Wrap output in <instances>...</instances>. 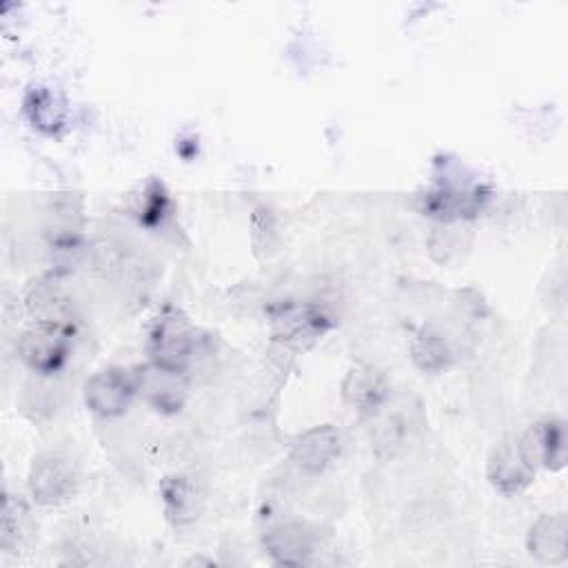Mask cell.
<instances>
[{"label": "cell", "instance_id": "1", "mask_svg": "<svg viewBox=\"0 0 568 568\" xmlns=\"http://www.w3.org/2000/svg\"><path fill=\"white\" fill-rule=\"evenodd\" d=\"M71 333L69 324H44L24 331L18 339V353L22 362L42 375L55 373L64 366L71 351Z\"/></svg>", "mask_w": 568, "mask_h": 568}, {"label": "cell", "instance_id": "2", "mask_svg": "<svg viewBox=\"0 0 568 568\" xmlns=\"http://www.w3.org/2000/svg\"><path fill=\"white\" fill-rule=\"evenodd\" d=\"M133 375L138 390L151 406H155L162 413H175L182 408L189 388L184 368L153 359L151 364L140 366Z\"/></svg>", "mask_w": 568, "mask_h": 568}, {"label": "cell", "instance_id": "3", "mask_svg": "<svg viewBox=\"0 0 568 568\" xmlns=\"http://www.w3.org/2000/svg\"><path fill=\"white\" fill-rule=\"evenodd\" d=\"M135 390L138 386L133 373L124 368H106L87 379L84 402L93 413L102 417H115L129 408Z\"/></svg>", "mask_w": 568, "mask_h": 568}, {"label": "cell", "instance_id": "4", "mask_svg": "<svg viewBox=\"0 0 568 568\" xmlns=\"http://www.w3.org/2000/svg\"><path fill=\"white\" fill-rule=\"evenodd\" d=\"M75 488V470L67 457L44 453L33 459L29 470V493L38 504H58Z\"/></svg>", "mask_w": 568, "mask_h": 568}, {"label": "cell", "instance_id": "5", "mask_svg": "<svg viewBox=\"0 0 568 568\" xmlns=\"http://www.w3.org/2000/svg\"><path fill=\"white\" fill-rule=\"evenodd\" d=\"M271 320L273 335L295 346L313 344L328 331V317L313 304H282Z\"/></svg>", "mask_w": 568, "mask_h": 568}, {"label": "cell", "instance_id": "6", "mask_svg": "<svg viewBox=\"0 0 568 568\" xmlns=\"http://www.w3.org/2000/svg\"><path fill=\"white\" fill-rule=\"evenodd\" d=\"M535 466L521 448V442L510 437L495 446L488 459V477L501 493H519L530 484Z\"/></svg>", "mask_w": 568, "mask_h": 568}, {"label": "cell", "instance_id": "7", "mask_svg": "<svg viewBox=\"0 0 568 568\" xmlns=\"http://www.w3.org/2000/svg\"><path fill=\"white\" fill-rule=\"evenodd\" d=\"M339 453V433L331 426H315L302 433L291 450V459L306 475L322 473Z\"/></svg>", "mask_w": 568, "mask_h": 568}, {"label": "cell", "instance_id": "8", "mask_svg": "<svg viewBox=\"0 0 568 568\" xmlns=\"http://www.w3.org/2000/svg\"><path fill=\"white\" fill-rule=\"evenodd\" d=\"M151 348L155 362L182 368L193 348V331L178 313L162 315L151 335Z\"/></svg>", "mask_w": 568, "mask_h": 568}, {"label": "cell", "instance_id": "9", "mask_svg": "<svg viewBox=\"0 0 568 568\" xmlns=\"http://www.w3.org/2000/svg\"><path fill=\"white\" fill-rule=\"evenodd\" d=\"M317 539V530L306 524H284L264 537V546L277 564L300 566L311 559Z\"/></svg>", "mask_w": 568, "mask_h": 568}, {"label": "cell", "instance_id": "10", "mask_svg": "<svg viewBox=\"0 0 568 568\" xmlns=\"http://www.w3.org/2000/svg\"><path fill=\"white\" fill-rule=\"evenodd\" d=\"M521 442L524 453L532 462V466L539 462L550 470L564 468L566 462V433L564 424L559 419H546L530 428Z\"/></svg>", "mask_w": 568, "mask_h": 568}, {"label": "cell", "instance_id": "11", "mask_svg": "<svg viewBox=\"0 0 568 568\" xmlns=\"http://www.w3.org/2000/svg\"><path fill=\"white\" fill-rule=\"evenodd\" d=\"M568 521L564 515H544L528 532V550L539 561L559 564L566 559Z\"/></svg>", "mask_w": 568, "mask_h": 568}, {"label": "cell", "instance_id": "12", "mask_svg": "<svg viewBox=\"0 0 568 568\" xmlns=\"http://www.w3.org/2000/svg\"><path fill=\"white\" fill-rule=\"evenodd\" d=\"M386 393H388L386 379H384L377 371H373V368H368V366H357V368H353V371L346 375L344 384H342V395H344V399H346L353 408H357V410H362V413L375 410V408L386 399Z\"/></svg>", "mask_w": 568, "mask_h": 568}, {"label": "cell", "instance_id": "13", "mask_svg": "<svg viewBox=\"0 0 568 568\" xmlns=\"http://www.w3.org/2000/svg\"><path fill=\"white\" fill-rule=\"evenodd\" d=\"M160 493L164 499L166 517L178 526L197 519L202 513V495L189 477H166Z\"/></svg>", "mask_w": 568, "mask_h": 568}, {"label": "cell", "instance_id": "14", "mask_svg": "<svg viewBox=\"0 0 568 568\" xmlns=\"http://www.w3.org/2000/svg\"><path fill=\"white\" fill-rule=\"evenodd\" d=\"M29 311L44 324H69L71 326V304L60 293L58 286L40 282L27 295Z\"/></svg>", "mask_w": 568, "mask_h": 568}, {"label": "cell", "instance_id": "15", "mask_svg": "<svg viewBox=\"0 0 568 568\" xmlns=\"http://www.w3.org/2000/svg\"><path fill=\"white\" fill-rule=\"evenodd\" d=\"M24 111H27V118L31 120V124L36 129L44 131V133H55L64 124V104H62V100L44 87L31 89L27 93Z\"/></svg>", "mask_w": 568, "mask_h": 568}, {"label": "cell", "instance_id": "16", "mask_svg": "<svg viewBox=\"0 0 568 568\" xmlns=\"http://www.w3.org/2000/svg\"><path fill=\"white\" fill-rule=\"evenodd\" d=\"M410 353L415 364L426 373H437L448 364V348L439 333H435L430 326H424L415 333L410 342Z\"/></svg>", "mask_w": 568, "mask_h": 568}, {"label": "cell", "instance_id": "17", "mask_svg": "<svg viewBox=\"0 0 568 568\" xmlns=\"http://www.w3.org/2000/svg\"><path fill=\"white\" fill-rule=\"evenodd\" d=\"M27 515V508L22 501H13L11 497L4 499V510H2V548H9L11 541L20 535L18 530L22 528V519Z\"/></svg>", "mask_w": 568, "mask_h": 568}, {"label": "cell", "instance_id": "18", "mask_svg": "<svg viewBox=\"0 0 568 568\" xmlns=\"http://www.w3.org/2000/svg\"><path fill=\"white\" fill-rule=\"evenodd\" d=\"M149 195L151 197H149V202L142 209V222L144 224H155L164 215V211H166V195H164L160 184H153V191Z\"/></svg>", "mask_w": 568, "mask_h": 568}]
</instances>
